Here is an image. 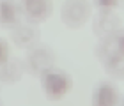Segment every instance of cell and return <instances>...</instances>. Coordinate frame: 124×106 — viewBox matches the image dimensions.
Returning a JSON list of instances; mask_svg holds the SVG:
<instances>
[{
	"mask_svg": "<svg viewBox=\"0 0 124 106\" xmlns=\"http://www.w3.org/2000/svg\"><path fill=\"white\" fill-rule=\"evenodd\" d=\"M21 18L23 11L18 0H0V27L13 30L21 23Z\"/></svg>",
	"mask_w": 124,
	"mask_h": 106,
	"instance_id": "cell-4",
	"label": "cell"
},
{
	"mask_svg": "<svg viewBox=\"0 0 124 106\" xmlns=\"http://www.w3.org/2000/svg\"><path fill=\"white\" fill-rule=\"evenodd\" d=\"M23 18L30 25H39L50 18L53 11L52 0H20Z\"/></svg>",
	"mask_w": 124,
	"mask_h": 106,
	"instance_id": "cell-3",
	"label": "cell"
},
{
	"mask_svg": "<svg viewBox=\"0 0 124 106\" xmlns=\"http://www.w3.org/2000/svg\"><path fill=\"white\" fill-rule=\"evenodd\" d=\"M119 103V92L114 83L110 81H103L94 88L92 92V104L98 106H112Z\"/></svg>",
	"mask_w": 124,
	"mask_h": 106,
	"instance_id": "cell-5",
	"label": "cell"
},
{
	"mask_svg": "<svg viewBox=\"0 0 124 106\" xmlns=\"http://www.w3.org/2000/svg\"><path fill=\"white\" fill-rule=\"evenodd\" d=\"M112 39H114V41H112V46H114L121 55H124V32H119V34L114 35Z\"/></svg>",
	"mask_w": 124,
	"mask_h": 106,
	"instance_id": "cell-8",
	"label": "cell"
},
{
	"mask_svg": "<svg viewBox=\"0 0 124 106\" xmlns=\"http://www.w3.org/2000/svg\"><path fill=\"white\" fill-rule=\"evenodd\" d=\"M94 4L98 5L101 11H112V9L117 7L119 0H94Z\"/></svg>",
	"mask_w": 124,
	"mask_h": 106,
	"instance_id": "cell-7",
	"label": "cell"
},
{
	"mask_svg": "<svg viewBox=\"0 0 124 106\" xmlns=\"http://www.w3.org/2000/svg\"><path fill=\"white\" fill-rule=\"evenodd\" d=\"M41 87H43V92L46 94L48 99L59 101V99H62L64 96H67L71 92L73 78L66 71L52 65V67L44 69L41 72Z\"/></svg>",
	"mask_w": 124,
	"mask_h": 106,
	"instance_id": "cell-1",
	"label": "cell"
},
{
	"mask_svg": "<svg viewBox=\"0 0 124 106\" xmlns=\"http://www.w3.org/2000/svg\"><path fill=\"white\" fill-rule=\"evenodd\" d=\"M9 58H11V44L0 37V65L9 62Z\"/></svg>",
	"mask_w": 124,
	"mask_h": 106,
	"instance_id": "cell-6",
	"label": "cell"
},
{
	"mask_svg": "<svg viewBox=\"0 0 124 106\" xmlns=\"http://www.w3.org/2000/svg\"><path fill=\"white\" fill-rule=\"evenodd\" d=\"M122 104H124V97H122Z\"/></svg>",
	"mask_w": 124,
	"mask_h": 106,
	"instance_id": "cell-9",
	"label": "cell"
},
{
	"mask_svg": "<svg viewBox=\"0 0 124 106\" xmlns=\"http://www.w3.org/2000/svg\"><path fill=\"white\" fill-rule=\"evenodd\" d=\"M60 18L69 28H82L91 18V4L87 0H66Z\"/></svg>",
	"mask_w": 124,
	"mask_h": 106,
	"instance_id": "cell-2",
	"label": "cell"
}]
</instances>
